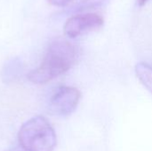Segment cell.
Instances as JSON below:
<instances>
[{
    "label": "cell",
    "instance_id": "9",
    "mask_svg": "<svg viewBox=\"0 0 152 151\" xmlns=\"http://www.w3.org/2000/svg\"><path fill=\"white\" fill-rule=\"evenodd\" d=\"M149 1H150V0H137V4H138L139 6H143V5H145Z\"/></svg>",
    "mask_w": 152,
    "mask_h": 151
},
{
    "label": "cell",
    "instance_id": "1",
    "mask_svg": "<svg viewBox=\"0 0 152 151\" xmlns=\"http://www.w3.org/2000/svg\"><path fill=\"white\" fill-rule=\"evenodd\" d=\"M78 57L79 50L75 44L64 39L53 40L40 65L28 73V79L36 85L46 84L69 71Z\"/></svg>",
    "mask_w": 152,
    "mask_h": 151
},
{
    "label": "cell",
    "instance_id": "8",
    "mask_svg": "<svg viewBox=\"0 0 152 151\" xmlns=\"http://www.w3.org/2000/svg\"><path fill=\"white\" fill-rule=\"evenodd\" d=\"M51 5L56 7H67L74 3L76 0H47Z\"/></svg>",
    "mask_w": 152,
    "mask_h": 151
},
{
    "label": "cell",
    "instance_id": "4",
    "mask_svg": "<svg viewBox=\"0 0 152 151\" xmlns=\"http://www.w3.org/2000/svg\"><path fill=\"white\" fill-rule=\"evenodd\" d=\"M104 24L103 18L94 12L78 13L69 17L63 27L64 34L69 38H76L101 28Z\"/></svg>",
    "mask_w": 152,
    "mask_h": 151
},
{
    "label": "cell",
    "instance_id": "3",
    "mask_svg": "<svg viewBox=\"0 0 152 151\" xmlns=\"http://www.w3.org/2000/svg\"><path fill=\"white\" fill-rule=\"evenodd\" d=\"M81 93L73 86L61 85L49 99L48 110L57 117H68L71 115L78 106Z\"/></svg>",
    "mask_w": 152,
    "mask_h": 151
},
{
    "label": "cell",
    "instance_id": "7",
    "mask_svg": "<svg viewBox=\"0 0 152 151\" xmlns=\"http://www.w3.org/2000/svg\"><path fill=\"white\" fill-rule=\"evenodd\" d=\"M108 2H109V0H82V2L79 3L74 10L75 11H84V10H87V9L97 8V7H100V6L105 4Z\"/></svg>",
    "mask_w": 152,
    "mask_h": 151
},
{
    "label": "cell",
    "instance_id": "2",
    "mask_svg": "<svg viewBox=\"0 0 152 151\" xmlns=\"http://www.w3.org/2000/svg\"><path fill=\"white\" fill-rule=\"evenodd\" d=\"M18 139L20 145L27 151H53L57 143L54 129L42 116L26 121L20 128Z\"/></svg>",
    "mask_w": 152,
    "mask_h": 151
},
{
    "label": "cell",
    "instance_id": "5",
    "mask_svg": "<svg viewBox=\"0 0 152 151\" xmlns=\"http://www.w3.org/2000/svg\"><path fill=\"white\" fill-rule=\"evenodd\" d=\"M24 71V65L19 57L10 58L5 61L1 69V79L3 83L10 85L17 81L22 75Z\"/></svg>",
    "mask_w": 152,
    "mask_h": 151
},
{
    "label": "cell",
    "instance_id": "10",
    "mask_svg": "<svg viewBox=\"0 0 152 151\" xmlns=\"http://www.w3.org/2000/svg\"><path fill=\"white\" fill-rule=\"evenodd\" d=\"M8 151H27L26 150H24L21 146L20 147H14L11 150H9Z\"/></svg>",
    "mask_w": 152,
    "mask_h": 151
},
{
    "label": "cell",
    "instance_id": "6",
    "mask_svg": "<svg viewBox=\"0 0 152 151\" xmlns=\"http://www.w3.org/2000/svg\"><path fill=\"white\" fill-rule=\"evenodd\" d=\"M135 74L142 85L152 93V65L146 62L137 63Z\"/></svg>",
    "mask_w": 152,
    "mask_h": 151
}]
</instances>
